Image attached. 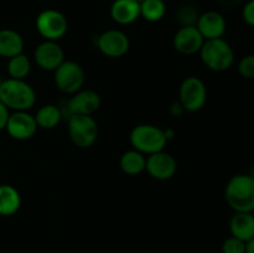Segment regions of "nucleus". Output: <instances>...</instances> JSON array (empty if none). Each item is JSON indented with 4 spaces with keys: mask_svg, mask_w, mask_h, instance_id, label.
Listing matches in <instances>:
<instances>
[{
    "mask_svg": "<svg viewBox=\"0 0 254 253\" xmlns=\"http://www.w3.org/2000/svg\"><path fill=\"white\" fill-rule=\"evenodd\" d=\"M225 198L235 212H254V176L233 175L226 184Z\"/></svg>",
    "mask_w": 254,
    "mask_h": 253,
    "instance_id": "1",
    "label": "nucleus"
},
{
    "mask_svg": "<svg viewBox=\"0 0 254 253\" xmlns=\"http://www.w3.org/2000/svg\"><path fill=\"white\" fill-rule=\"evenodd\" d=\"M0 102L11 111H29L36 102V93L25 79L6 78L0 83Z\"/></svg>",
    "mask_w": 254,
    "mask_h": 253,
    "instance_id": "2",
    "label": "nucleus"
},
{
    "mask_svg": "<svg viewBox=\"0 0 254 253\" xmlns=\"http://www.w3.org/2000/svg\"><path fill=\"white\" fill-rule=\"evenodd\" d=\"M200 56L203 64L215 72L227 71L235 62V51L222 37L205 40L200 50Z\"/></svg>",
    "mask_w": 254,
    "mask_h": 253,
    "instance_id": "3",
    "label": "nucleus"
},
{
    "mask_svg": "<svg viewBox=\"0 0 254 253\" xmlns=\"http://www.w3.org/2000/svg\"><path fill=\"white\" fill-rule=\"evenodd\" d=\"M129 140L133 149L140 151L144 155L145 154L151 155L164 150L168 143L165 129H161L153 124H139L134 126L130 131Z\"/></svg>",
    "mask_w": 254,
    "mask_h": 253,
    "instance_id": "4",
    "label": "nucleus"
},
{
    "mask_svg": "<svg viewBox=\"0 0 254 253\" xmlns=\"http://www.w3.org/2000/svg\"><path fill=\"white\" fill-rule=\"evenodd\" d=\"M68 135L72 143L82 149L89 148L98 138V123L92 116L72 114L68 119Z\"/></svg>",
    "mask_w": 254,
    "mask_h": 253,
    "instance_id": "5",
    "label": "nucleus"
},
{
    "mask_svg": "<svg viewBox=\"0 0 254 253\" xmlns=\"http://www.w3.org/2000/svg\"><path fill=\"white\" fill-rule=\"evenodd\" d=\"M207 101V88L205 82L196 76L185 78L179 89V102L185 112H197L205 107Z\"/></svg>",
    "mask_w": 254,
    "mask_h": 253,
    "instance_id": "6",
    "label": "nucleus"
},
{
    "mask_svg": "<svg viewBox=\"0 0 254 253\" xmlns=\"http://www.w3.org/2000/svg\"><path fill=\"white\" fill-rule=\"evenodd\" d=\"M36 30L46 41H57L68 30L67 17L56 9H46L36 17Z\"/></svg>",
    "mask_w": 254,
    "mask_h": 253,
    "instance_id": "7",
    "label": "nucleus"
},
{
    "mask_svg": "<svg viewBox=\"0 0 254 253\" xmlns=\"http://www.w3.org/2000/svg\"><path fill=\"white\" fill-rule=\"evenodd\" d=\"M55 84L64 94H73L84 84V71L74 61H64L55 69Z\"/></svg>",
    "mask_w": 254,
    "mask_h": 253,
    "instance_id": "8",
    "label": "nucleus"
},
{
    "mask_svg": "<svg viewBox=\"0 0 254 253\" xmlns=\"http://www.w3.org/2000/svg\"><path fill=\"white\" fill-rule=\"evenodd\" d=\"M97 47L99 51L111 59L123 57L130 49V41L128 35L117 29L107 30L102 32L97 40Z\"/></svg>",
    "mask_w": 254,
    "mask_h": 253,
    "instance_id": "9",
    "label": "nucleus"
},
{
    "mask_svg": "<svg viewBox=\"0 0 254 253\" xmlns=\"http://www.w3.org/2000/svg\"><path fill=\"white\" fill-rule=\"evenodd\" d=\"M37 128L39 126L32 114H30L27 111H17L10 113L5 130L12 139L27 140L35 135Z\"/></svg>",
    "mask_w": 254,
    "mask_h": 253,
    "instance_id": "10",
    "label": "nucleus"
},
{
    "mask_svg": "<svg viewBox=\"0 0 254 253\" xmlns=\"http://www.w3.org/2000/svg\"><path fill=\"white\" fill-rule=\"evenodd\" d=\"M145 170L151 178L156 180H169L176 174L178 163L171 154L161 150L148 155Z\"/></svg>",
    "mask_w": 254,
    "mask_h": 253,
    "instance_id": "11",
    "label": "nucleus"
},
{
    "mask_svg": "<svg viewBox=\"0 0 254 253\" xmlns=\"http://www.w3.org/2000/svg\"><path fill=\"white\" fill-rule=\"evenodd\" d=\"M101 96L93 89H79L76 93L71 94L67 108L69 113L78 116H93L101 107Z\"/></svg>",
    "mask_w": 254,
    "mask_h": 253,
    "instance_id": "12",
    "label": "nucleus"
},
{
    "mask_svg": "<svg viewBox=\"0 0 254 253\" xmlns=\"http://www.w3.org/2000/svg\"><path fill=\"white\" fill-rule=\"evenodd\" d=\"M203 42H205V39L200 34L196 25L181 26L176 31L173 40L174 49L179 54L186 55V56H190V55H195L197 52H200Z\"/></svg>",
    "mask_w": 254,
    "mask_h": 253,
    "instance_id": "13",
    "label": "nucleus"
},
{
    "mask_svg": "<svg viewBox=\"0 0 254 253\" xmlns=\"http://www.w3.org/2000/svg\"><path fill=\"white\" fill-rule=\"evenodd\" d=\"M34 60L41 69L55 71L64 61V52L56 41L45 40L35 49Z\"/></svg>",
    "mask_w": 254,
    "mask_h": 253,
    "instance_id": "14",
    "label": "nucleus"
},
{
    "mask_svg": "<svg viewBox=\"0 0 254 253\" xmlns=\"http://www.w3.org/2000/svg\"><path fill=\"white\" fill-rule=\"evenodd\" d=\"M196 27L205 40L220 39L225 35L227 24L221 12L210 10L198 16Z\"/></svg>",
    "mask_w": 254,
    "mask_h": 253,
    "instance_id": "15",
    "label": "nucleus"
},
{
    "mask_svg": "<svg viewBox=\"0 0 254 253\" xmlns=\"http://www.w3.org/2000/svg\"><path fill=\"white\" fill-rule=\"evenodd\" d=\"M111 16L117 24L130 25L140 17V1L138 0H114Z\"/></svg>",
    "mask_w": 254,
    "mask_h": 253,
    "instance_id": "16",
    "label": "nucleus"
},
{
    "mask_svg": "<svg viewBox=\"0 0 254 253\" xmlns=\"http://www.w3.org/2000/svg\"><path fill=\"white\" fill-rule=\"evenodd\" d=\"M231 236L248 242L254 238V213L235 212L230 220Z\"/></svg>",
    "mask_w": 254,
    "mask_h": 253,
    "instance_id": "17",
    "label": "nucleus"
},
{
    "mask_svg": "<svg viewBox=\"0 0 254 253\" xmlns=\"http://www.w3.org/2000/svg\"><path fill=\"white\" fill-rule=\"evenodd\" d=\"M24 51V39L17 31L11 29L0 30V56L7 60Z\"/></svg>",
    "mask_w": 254,
    "mask_h": 253,
    "instance_id": "18",
    "label": "nucleus"
},
{
    "mask_svg": "<svg viewBox=\"0 0 254 253\" xmlns=\"http://www.w3.org/2000/svg\"><path fill=\"white\" fill-rule=\"evenodd\" d=\"M21 196L17 189L9 184L0 185V216H11L19 211Z\"/></svg>",
    "mask_w": 254,
    "mask_h": 253,
    "instance_id": "19",
    "label": "nucleus"
},
{
    "mask_svg": "<svg viewBox=\"0 0 254 253\" xmlns=\"http://www.w3.org/2000/svg\"><path fill=\"white\" fill-rule=\"evenodd\" d=\"M34 117L39 128L54 129L62 121V112L56 104H45L40 107Z\"/></svg>",
    "mask_w": 254,
    "mask_h": 253,
    "instance_id": "20",
    "label": "nucleus"
},
{
    "mask_svg": "<svg viewBox=\"0 0 254 253\" xmlns=\"http://www.w3.org/2000/svg\"><path fill=\"white\" fill-rule=\"evenodd\" d=\"M121 169L128 175H139L145 170L146 158L143 153L131 149L126 151L119 160Z\"/></svg>",
    "mask_w": 254,
    "mask_h": 253,
    "instance_id": "21",
    "label": "nucleus"
},
{
    "mask_svg": "<svg viewBox=\"0 0 254 253\" xmlns=\"http://www.w3.org/2000/svg\"><path fill=\"white\" fill-rule=\"evenodd\" d=\"M7 74L10 78L25 79L31 72V61L24 54H19L7 61Z\"/></svg>",
    "mask_w": 254,
    "mask_h": 253,
    "instance_id": "22",
    "label": "nucleus"
},
{
    "mask_svg": "<svg viewBox=\"0 0 254 253\" xmlns=\"http://www.w3.org/2000/svg\"><path fill=\"white\" fill-rule=\"evenodd\" d=\"M166 14V5L164 0H143L140 1V16L146 21H160Z\"/></svg>",
    "mask_w": 254,
    "mask_h": 253,
    "instance_id": "23",
    "label": "nucleus"
},
{
    "mask_svg": "<svg viewBox=\"0 0 254 253\" xmlns=\"http://www.w3.org/2000/svg\"><path fill=\"white\" fill-rule=\"evenodd\" d=\"M200 15L197 14L195 9L190 5H185V6L180 7L178 11V19L180 21L181 26H191V25H196L197 19Z\"/></svg>",
    "mask_w": 254,
    "mask_h": 253,
    "instance_id": "24",
    "label": "nucleus"
},
{
    "mask_svg": "<svg viewBox=\"0 0 254 253\" xmlns=\"http://www.w3.org/2000/svg\"><path fill=\"white\" fill-rule=\"evenodd\" d=\"M238 73L246 79H254V54L242 57L238 62Z\"/></svg>",
    "mask_w": 254,
    "mask_h": 253,
    "instance_id": "25",
    "label": "nucleus"
},
{
    "mask_svg": "<svg viewBox=\"0 0 254 253\" xmlns=\"http://www.w3.org/2000/svg\"><path fill=\"white\" fill-rule=\"evenodd\" d=\"M222 253H246V242L230 236L222 243Z\"/></svg>",
    "mask_w": 254,
    "mask_h": 253,
    "instance_id": "26",
    "label": "nucleus"
},
{
    "mask_svg": "<svg viewBox=\"0 0 254 253\" xmlns=\"http://www.w3.org/2000/svg\"><path fill=\"white\" fill-rule=\"evenodd\" d=\"M242 17L246 24L254 27V0L246 2L242 9Z\"/></svg>",
    "mask_w": 254,
    "mask_h": 253,
    "instance_id": "27",
    "label": "nucleus"
},
{
    "mask_svg": "<svg viewBox=\"0 0 254 253\" xmlns=\"http://www.w3.org/2000/svg\"><path fill=\"white\" fill-rule=\"evenodd\" d=\"M10 117V109L0 102V130H4L7 124V119Z\"/></svg>",
    "mask_w": 254,
    "mask_h": 253,
    "instance_id": "28",
    "label": "nucleus"
},
{
    "mask_svg": "<svg viewBox=\"0 0 254 253\" xmlns=\"http://www.w3.org/2000/svg\"><path fill=\"white\" fill-rule=\"evenodd\" d=\"M184 112H185V109L181 106L180 102H175V103H173L170 106V113L173 114L174 117H180Z\"/></svg>",
    "mask_w": 254,
    "mask_h": 253,
    "instance_id": "29",
    "label": "nucleus"
},
{
    "mask_svg": "<svg viewBox=\"0 0 254 253\" xmlns=\"http://www.w3.org/2000/svg\"><path fill=\"white\" fill-rule=\"evenodd\" d=\"M246 253H254V238L246 242Z\"/></svg>",
    "mask_w": 254,
    "mask_h": 253,
    "instance_id": "30",
    "label": "nucleus"
},
{
    "mask_svg": "<svg viewBox=\"0 0 254 253\" xmlns=\"http://www.w3.org/2000/svg\"><path fill=\"white\" fill-rule=\"evenodd\" d=\"M138 1H143V0H138Z\"/></svg>",
    "mask_w": 254,
    "mask_h": 253,
    "instance_id": "31",
    "label": "nucleus"
}]
</instances>
